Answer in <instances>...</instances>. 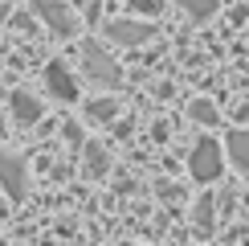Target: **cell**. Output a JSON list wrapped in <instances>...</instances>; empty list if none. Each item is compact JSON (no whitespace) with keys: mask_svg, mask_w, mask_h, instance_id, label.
I'll list each match as a JSON object with an SVG mask.
<instances>
[{"mask_svg":"<svg viewBox=\"0 0 249 246\" xmlns=\"http://www.w3.org/2000/svg\"><path fill=\"white\" fill-rule=\"evenodd\" d=\"M155 33L151 25H139V20H115V25H107V37L115 41V45H143Z\"/></svg>","mask_w":249,"mask_h":246,"instance_id":"6","label":"cell"},{"mask_svg":"<svg viewBox=\"0 0 249 246\" xmlns=\"http://www.w3.org/2000/svg\"><path fill=\"white\" fill-rule=\"evenodd\" d=\"M107 168H110V156H107V148L102 144H86V177H107Z\"/></svg>","mask_w":249,"mask_h":246,"instance_id":"9","label":"cell"},{"mask_svg":"<svg viewBox=\"0 0 249 246\" xmlns=\"http://www.w3.org/2000/svg\"><path fill=\"white\" fill-rule=\"evenodd\" d=\"M192 222H196V230H200V234H213V197H200V201H196Z\"/></svg>","mask_w":249,"mask_h":246,"instance_id":"11","label":"cell"},{"mask_svg":"<svg viewBox=\"0 0 249 246\" xmlns=\"http://www.w3.org/2000/svg\"><path fill=\"white\" fill-rule=\"evenodd\" d=\"M0 189H4L13 201H25V193H29V168H25V156L4 152V148H0Z\"/></svg>","mask_w":249,"mask_h":246,"instance_id":"2","label":"cell"},{"mask_svg":"<svg viewBox=\"0 0 249 246\" xmlns=\"http://www.w3.org/2000/svg\"><path fill=\"white\" fill-rule=\"evenodd\" d=\"M86 115L94 123H110L119 115V107H115V99H94V102H86Z\"/></svg>","mask_w":249,"mask_h":246,"instance_id":"10","label":"cell"},{"mask_svg":"<svg viewBox=\"0 0 249 246\" xmlns=\"http://www.w3.org/2000/svg\"><path fill=\"white\" fill-rule=\"evenodd\" d=\"M45 90L53 99H61V102H74L78 99V82H74V74H70L66 62H49V66H45Z\"/></svg>","mask_w":249,"mask_h":246,"instance_id":"5","label":"cell"},{"mask_svg":"<svg viewBox=\"0 0 249 246\" xmlns=\"http://www.w3.org/2000/svg\"><path fill=\"white\" fill-rule=\"evenodd\" d=\"M82 66H86V78L90 82H102V86H119V66L115 58H107V49L102 45H86V54H82Z\"/></svg>","mask_w":249,"mask_h":246,"instance_id":"3","label":"cell"},{"mask_svg":"<svg viewBox=\"0 0 249 246\" xmlns=\"http://www.w3.org/2000/svg\"><path fill=\"white\" fill-rule=\"evenodd\" d=\"M180 4H184V13L192 20H204V17H213L216 8H221V0H180Z\"/></svg>","mask_w":249,"mask_h":246,"instance_id":"12","label":"cell"},{"mask_svg":"<svg viewBox=\"0 0 249 246\" xmlns=\"http://www.w3.org/2000/svg\"><path fill=\"white\" fill-rule=\"evenodd\" d=\"M0 136H4V119H0Z\"/></svg>","mask_w":249,"mask_h":246,"instance_id":"16","label":"cell"},{"mask_svg":"<svg viewBox=\"0 0 249 246\" xmlns=\"http://www.w3.org/2000/svg\"><path fill=\"white\" fill-rule=\"evenodd\" d=\"M225 148H229V160L237 164L241 172H249V131H229V140H225Z\"/></svg>","mask_w":249,"mask_h":246,"instance_id":"8","label":"cell"},{"mask_svg":"<svg viewBox=\"0 0 249 246\" xmlns=\"http://www.w3.org/2000/svg\"><path fill=\"white\" fill-rule=\"evenodd\" d=\"M8 107H13V119H17V123H25V127L41 119V102H37L33 95H29V90H13Z\"/></svg>","mask_w":249,"mask_h":246,"instance_id":"7","label":"cell"},{"mask_svg":"<svg viewBox=\"0 0 249 246\" xmlns=\"http://www.w3.org/2000/svg\"><path fill=\"white\" fill-rule=\"evenodd\" d=\"M155 8H160L155 0H135V13H155Z\"/></svg>","mask_w":249,"mask_h":246,"instance_id":"14","label":"cell"},{"mask_svg":"<svg viewBox=\"0 0 249 246\" xmlns=\"http://www.w3.org/2000/svg\"><path fill=\"white\" fill-rule=\"evenodd\" d=\"M33 13H37L41 20H45V25L53 29L57 37H70V33L78 29V17L70 13V8L61 4V0H33Z\"/></svg>","mask_w":249,"mask_h":246,"instance_id":"4","label":"cell"},{"mask_svg":"<svg viewBox=\"0 0 249 246\" xmlns=\"http://www.w3.org/2000/svg\"><path fill=\"white\" fill-rule=\"evenodd\" d=\"M221 168H225V160H221V144L216 140H196V148H192V156H188V172H192V181H216L221 177Z\"/></svg>","mask_w":249,"mask_h":246,"instance_id":"1","label":"cell"},{"mask_svg":"<svg viewBox=\"0 0 249 246\" xmlns=\"http://www.w3.org/2000/svg\"><path fill=\"white\" fill-rule=\"evenodd\" d=\"M4 213H8V205H4V197H0V218H4Z\"/></svg>","mask_w":249,"mask_h":246,"instance_id":"15","label":"cell"},{"mask_svg":"<svg viewBox=\"0 0 249 246\" xmlns=\"http://www.w3.org/2000/svg\"><path fill=\"white\" fill-rule=\"evenodd\" d=\"M188 111H192L196 123H216V107H213V102H204V99H196Z\"/></svg>","mask_w":249,"mask_h":246,"instance_id":"13","label":"cell"}]
</instances>
